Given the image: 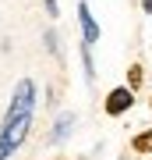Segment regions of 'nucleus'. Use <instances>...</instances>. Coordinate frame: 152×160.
Segmentation results:
<instances>
[{"label":"nucleus","instance_id":"f257e3e1","mask_svg":"<svg viewBox=\"0 0 152 160\" xmlns=\"http://www.w3.org/2000/svg\"><path fill=\"white\" fill-rule=\"evenodd\" d=\"M32 110H35V86L28 78H21L14 86V96H11V107L4 114V125H0V160H7L21 146L28 125H32Z\"/></svg>","mask_w":152,"mask_h":160},{"label":"nucleus","instance_id":"f03ea898","mask_svg":"<svg viewBox=\"0 0 152 160\" xmlns=\"http://www.w3.org/2000/svg\"><path fill=\"white\" fill-rule=\"evenodd\" d=\"M78 18H81V32H85V43H96L99 39V25H96V18H92V11H89V4H78Z\"/></svg>","mask_w":152,"mask_h":160},{"label":"nucleus","instance_id":"7ed1b4c3","mask_svg":"<svg viewBox=\"0 0 152 160\" xmlns=\"http://www.w3.org/2000/svg\"><path fill=\"white\" fill-rule=\"evenodd\" d=\"M135 103V96H131V89H113L110 96H106V110L110 114H124V110Z\"/></svg>","mask_w":152,"mask_h":160},{"label":"nucleus","instance_id":"20e7f679","mask_svg":"<svg viewBox=\"0 0 152 160\" xmlns=\"http://www.w3.org/2000/svg\"><path fill=\"white\" fill-rule=\"evenodd\" d=\"M71 125H74V114H64L60 121H57V128H53V142H64L67 132H71Z\"/></svg>","mask_w":152,"mask_h":160},{"label":"nucleus","instance_id":"39448f33","mask_svg":"<svg viewBox=\"0 0 152 160\" xmlns=\"http://www.w3.org/2000/svg\"><path fill=\"white\" fill-rule=\"evenodd\" d=\"M149 146H152V132H149L145 139H138V149H149Z\"/></svg>","mask_w":152,"mask_h":160},{"label":"nucleus","instance_id":"423d86ee","mask_svg":"<svg viewBox=\"0 0 152 160\" xmlns=\"http://www.w3.org/2000/svg\"><path fill=\"white\" fill-rule=\"evenodd\" d=\"M46 11H50V18H57V0H46Z\"/></svg>","mask_w":152,"mask_h":160},{"label":"nucleus","instance_id":"0eeeda50","mask_svg":"<svg viewBox=\"0 0 152 160\" xmlns=\"http://www.w3.org/2000/svg\"><path fill=\"white\" fill-rule=\"evenodd\" d=\"M145 11H152V0H145Z\"/></svg>","mask_w":152,"mask_h":160}]
</instances>
